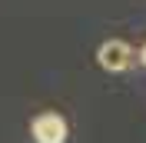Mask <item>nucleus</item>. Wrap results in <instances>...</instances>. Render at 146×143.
<instances>
[{"instance_id": "2", "label": "nucleus", "mask_w": 146, "mask_h": 143, "mask_svg": "<svg viewBox=\"0 0 146 143\" xmlns=\"http://www.w3.org/2000/svg\"><path fill=\"white\" fill-rule=\"evenodd\" d=\"M30 136L36 143H66V120L53 110L36 113L33 123H30Z\"/></svg>"}, {"instance_id": "1", "label": "nucleus", "mask_w": 146, "mask_h": 143, "mask_svg": "<svg viewBox=\"0 0 146 143\" xmlns=\"http://www.w3.org/2000/svg\"><path fill=\"white\" fill-rule=\"evenodd\" d=\"M133 47L126 43V40H103L100 43V50H96V63H100L103 70H110V73H119V70H126L129 63H133Z\"/></svg>"}, {"instance_id": "3", "label": "nucleus", "mask_w": 146, "mask_h": 143, "mask_svg": "<svg viewBox=\"0 0 146 143\" xmlns=\"http://www.w3.org/2000/svg\"><path fill=\"white\" fill-rule=\"evenodd\" d=\"M139 60H143V67H146V47H143V50H139Z\"/></svg>"}]
</instances>
